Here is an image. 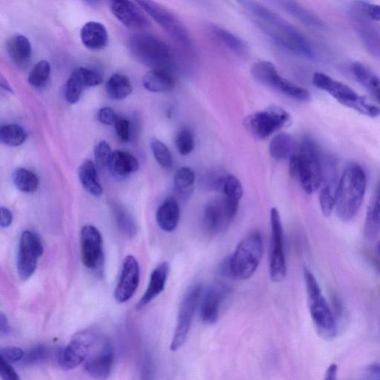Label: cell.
Returning <instances> with one entry per match:
<instances>
[{
  "label": "cell",
  "mask_w": 380,
  "mask_h": 380,
  "mask_svg": "<svg viewBox=\"0 0 380 380\" xmlns=\"http://www.w3.org/2000/svg\"><path fill=\"white\" fill-rule=\"evenodd\" d=\"M142 376L144 380H153L154 376V367L152 361L150 358L145 360V366L142 367Z\"/></svg>",
  "instance_id": "11a10c76"
},
{
  "label": "cell",
  "mask_w": 380,
  "mask_h": 380,
  "mask_svg": "<svg viewBox=\"0 0 380 380\" xmlns=\"http://www.w3.org/2000/svg\"><path fill=\"white\" fill-rule=\"evenodd\" d=\"M95 163L99 168H105L108 166L111 157H112V150L106 141L102 140L94 148Z\"/></svg>",
  "instance_id": "ee69618b"
},
{
  "label": "cell",
  "mask_w": 380,
  "mask_h": 380,
  "mask_svg": "<svg viewBox=\"0 0 380 380\" xmlns=\"http://www.w3.org/2000/svg\"><path fill=\"white\" fill-rule=\"evenodd\" d=\"M43 253V246L40 236L33 231H24L21 237L17 256V270L22 280H28L33 276Z\"/></svg>",
  "instance_id": "8fae6325"
},
{
  "label": "cell",
  "mask_w": 380,
  "mask_h": 380,
  "mask_svg": "<svg viewBox=\"0 0 380 380\" xmlns=\"http://www.w3.org/2000/svg\"><path fill=\"white\" fill-rule=\"evenodd\" d=\"M376 99L380 103V86L372 93Z\"/></svg>",
  "instance_id": "91938a15"
},
{
  "label": "cell",
  "mask_w": 380,
  "mask_h": 380,
  "mask_svg": "<svg viewBox=\"0 0 380 380\" xmlns=\"http://www.w3.org/2000/svg\"><path fill=\"white\" fill-rule=\"evenodd\" d=\"M81 38L88 50L99 51L104 49L108 40V31L101 23L91 21L82 29Z\"/></svg>",
  "instance_id": "d4e9b609"
},
{
  "label": "cell",
  "mask_w": 380,
  "mask_h": 380,
  "mask_svg": "<svg viewBox=\"0 0 380 380\" xmlns=\"http://www.w3.org/2000/svg\"><path fill=\"white\" fill-rule=\"evenodd\" d=\"M114 354L112 346L104 344L101 350L85 363L86 373L95 379L105 380L112 372Z\"/></svg>",
  "instance_id": "44dd1931"
},
{
  "label": "cell",
  "mask_w": 380,
  "mask_h": 380,
  "mask_svg": "<svg viewBox=\"0 0 380 380\" xmlns=\"http://www.w3.org/2000/svg\"><path fill=\"white\" fill-rule=\"evenodd\" d=\"M133 56L147 67L171 69L173 52L170 46L156 36L142 34L133 37L129 42Z\"/></svg>",
  "instance_id": "8992f818"
},
{
  "label": "cell",
  "mask_w": 380,
  "mask_h": 380,
  "mask_svg": "<svg viewBox=\"0 0 380 380\" xmlns=\"http://www.w3.org/2000/svg\"><path fill=\"white\" fill-rule=\"evenodd\" d=\"M195 181L196 174L189 167L179 169L174 177V185H175L177 192L184 198L192 194Z\"/></svg>",
  "instance_id": "8d00e7d4"
},
{
  "label": "cell",
  "mask_w": 380,
  "mask_h": 380,
  "mask_svg": "<svg viewBox=\"0 0 380 380\" xmlns=\"http://www.w3.org/2000/svg\"><path fill=\"white\" fill-rule=\"evenodd\" d=\"M0 375L3 380H21L17 372L11 364L1 359L0 362Z\"/></svg>",
  "instance_id": "681fc988"
},
{
  "label": "cell",
  "mask_w": 380,
  "mask_h": 380,
  "mask_svg": "<svg viewBox=\"0 0 380 380\" xmlns=\"http://www.w3.org/2000/svg\"><path fill=\"white\" fill-rule=\"evenodd\" d=\"M372 264L377 269L378 272H380V261L373 259Z\"/></svg>",
  "instance_id": "94428289"
},
{
  "label": "cell",
  "mask_w": 380,
  "mask_h": 380,
  "mask_svg": "<svg viewBox=\"0 0 380 380\" xmlns=\"http://www.w3.org/2000/svg\"><path fill=\"white\" fill-rule=\"evenodd\" d=\"M50 62L40 60L35 65L28 74V82L30 86L35 88H43L49 81L51 74Z\"/></svg>",
  "instance_id": "f35d334b"
},
{
  "label": "cell",
  "mask_w": 380,
  "mask_h": 380,
  "mask_svg": "<svg viewBox=\"0 0 380 380\" xmlns=\"http://www.w3.org/2000/svg\"><path fill=\"white\" fill-rule=\"evenodd\" d=\"M133 90L128 77L121 74L111 76L106 84V91L110 99L121 101L128 98Z\"/></svg>",
  "instance_id": "836d02e7"
},
{
  "label": "cell",
  "mask_w": 380,
  "mask_h": 380,
  "mask_svg": "<svg viewBox=\"0 0 380 380\" xmlns=\"http://www.w3.org/2000/svg\"><path fill=\"white\" fill-rule=\"evenodd\" d=\"M208 30L213 37L221 44L228 48L233 53L240 55H246L248 47L240 38L231 33L230 31L214 23L208 25Z\"/></svg>",
  "instance_id": "d6a6232c"
},
{
  "label": "cell",
  "mask_w": 380,
  "mask_h": 380,
  "mask_svg": "<svg viewBox=\"0 0 380 380\" xmlns=\"http://www.w3.org/2000/svg\"><path fill=\"white\" fill-rule=\"evenodd\" d=\"M117 117L115 111L109 107L101 108L98 114L99 121L105 125L114 124Z\"/></svg>",
  "instance_id": "f907efd6"
},
{
  "label": "cell",
  "mask_w": 380,
  "mask_h": 380,
  "mask_svg": "<svg viewBox=\"0 0 380 380\" xmlns=\"http://www.w3.org/2000/svg\"><path fill=\"white\" fill-rule=\"evenodd\" d=\"M359 4L366 10L370 18L376 21H380V5L371 4L367 2H359Z\"/></svg>",
  "instance_id": "816d5d0a"
},
{
  "label": "cell",
  "mask_w": 380,
  "mask_h": 380,
  "mask_svg": "<svg viewBox=\"0 0 380 380\" xmlns=\"http://www.w3.org/2000/svg\"><path fill=\"white\" fill-rule=\"evenodd\" d=\"M275 3L306 26L319 30L325 28V23L318 16L299 4L294 1H283V0Z\"/></svg>",
  "instance_id": "f1b7e54d"
},
{
  "label": "cell",
  "mask_w": 380,
  "mask_h": 380,
  "mask_svg": "<svg viewBox=\"0 0 380 380\" xmlns=\"http://www.w3.org/2000/svg\"><path fill=\"white\" fill-rule=\"evenodd\" d=\"M367 380H380V362H374L369 366Z\"/></svg>",
  "instance_id": "db71d44e"
},
{
  "label": "cell",
  "mask_w": 380,
  "mask_h": 380,
  "mask_svg": "<svg viewBox=\"0 0 380 380\" xmlns=\"http://www.w3.org/2000/svg\"><path fill=\"white\" fill-rule=\"evenodd\" d=\"M290 175L298 180L308 194L320 189L323 178V162L315 142L306 138L299 152L290 160Z\"/></svg>",
  "instance_id": "3957f363"
},
{
  "label": "cell",
  "mask_w": 380,
  "mask_h": 380,
  "mask_svg": "<svg viewBox=\"0 0 380 380\" xmlns=\"http://www.w3.org/2000/svg\"><path fill=\"white\" fill-rule=\"evenodd\" d=\"M86 88L80 75L76 69L73 71L66 84L65 97L70 104H75L80 101L83 91Z\"/></svg>",
  "instance_id": "ab89813d"
},
{
  "label": "cell",
  "mask_w": 380,
  "mask_h": 380,
  "mask_svg": "<svg viewBox=\"0 0 380 380\" xmlns=\"http://www.w3.org/2000/svg\"><path fill=\"white\" fill-rule=\"evenodd\" d=\"M142 85L151 92H167L175 86V78H174L171 70L155 69L144 76Z\"/></svg>",
  "instance_id": "83f0119b"
},
{
  "label": "cell",
  "mask_w": 380,
  "mask_h": 380,
  "mask_svg": "<svg viewBox=\"0 0 380 380\" xmlns=\"http://www.w3.org/2000/svg\"><path fill=\"white\" fill-rule=\"evenodd\" d=\"M140 282V267L133 256L124 259L119 281L115 291L118 303L128 302L135 294Z\"/></svg>",
  "instance_id": "2e32d148"
},
{
  "label": "cell",
  "mask_w": 380,
  "mask_h": 380,
  "mask_svg": "<svg viewBox=\"0 0 380 380\" xmlns=\"http://www.w3.org/2000/svg\"><path fill=\"white\" fill-rule=\"evenodd\" d=\"M14 185L20 191L31 194L37 191L40 180L37 174L26 168H18L14 170L12 175Z\"/></svg>",
  "instance_id": "e575fe53"
},
{
  "label": "cell",
  "mask_w": 380,
  "mask_h": 380,
  "mask_svg": "<svg viewBox=\"0 0 380 380\" xmlns=\"http://www.w3.org/2000/svg\"><path fill=\"white\" fill-rule=\"evenodd\" d=\"M116 213L118 223L122 230L128 233L130 235H134L136 228L130 216L121 208H117Z\"/></svg>",
  "instance_id": "c3c4849f"
},
{
  "label": "cell",
  "mask_w": 380,
  "mask_h": 380,
  "mask_svg": "<svg viewBox=\"0 0 380 380\" xmlns=\"http://www.w3.org/2000/svg\"><path fill=\"white\" fill-rule=\"evenodd\" d=\"M150 146L157 162L162 168L170 169L173 165V160L168 147L162 141L155 138L151 140Z\"/></svg>",
  "instance_id": "60d3db41"
},
{
  "label": "cell",
  "mask_w": 380,
  "mask_h": 380,
  "mask_svg": "<svg viewBox=\"0 0 380 380\" xmlns=\"http://www.w3.org/2000/svg\"><path fill=\"white\" fill-rule=\"evenodd\" d=\"M223 192L228 213L232 219L239 211L240 203L243 196L241 182L235 177L228 175L224 182Z\"/></svg>",
  "instance_id": "1f68e13d"
},
{
  "label": "cell",
  "mask_w": 380,
  "mask_h": 380,
  "mask_svg": "<svg viewBox=\"0 0 380 380\" xmlns=\"http://www.w3.org/2000/svg\"><path fill=\"white\" fill-rule=\"evenodd\" d=\"M111 173L118 179H125L139 169V163L132 154L121 150L113 152L108 164Z\"/></svg>",
  "instance_id": "4316f807"
},
{
  "label": "cell",
  "mask_w": 380,
  "mask_h": 380,
  "mask_svg": "<svg viewBox=\"0 0 380 380\" xmlns=\"http://www.w3.org/2000/svg\"><path fill=\"white\" fill-rule=\"evenodd\" d=\"M86 87L99 86L103 83V77L99 72L81 67L77 69Z\"/></svg>",
  "instance_id": "f6af8a7d"
},
{
  "label": "cell",
  "mask_w": 380,
  "mask_h": 380,
  "mask_svg": "<svg viewBox=\"0 0 380 380\" xmlns=\"http://www.w3.org/2000/svg\"><path fill=\"white\" fill-rule=\"evenodd\" d=\"M0 332L1 335H7L10 332V325L6 315L3 313L0 314Z\"/></svg>",
  "instance_id": "6f0895ef"
},
{
  "label": "cell",
  "mask_w": 380,
  "mask_h": 380,
  "mask_svg": "<svg viewBox=\"0 0 380 380\" xmlns=\"http://www.w3.org/2000/svg\"><path fill=\"white\" fill-rule=\"evenodd\" d=\"M298 145L294 138L285 133L276 135L269 145V152L276 161L291 160L297 154Z\"/></svg>",
  "instance_id": "f546056e"
},
{
  "label": "cell",
  "mask_w": 380,
  "mask_h": 380,
  "mask_svg": "<svg viewBox=\"0 0 380 380\" xmlns=\"http://www.w3.org/2000/svg\"><path fill=\"white\" fill-rule=\"evenodd\" d=\"M352 72L356 80L371 93L380 86V79L360 62L354 63Z\"/></svg>",
  "instance_id": "74e56055"
},
{
  "label": "cell",
  "mask_w": 380,
  "mask_h": 380,
  "mask_svg": "<svg viewBox=\"0 0 380 380\" xmlns=\"http://www.w3.org/2000/svg\"><path fill=\"white\" fill-rule=\"evenodd\" d=\"M312 82L316 88L328 92L340 104L348 108L359 97L352 88L332 80L330 77L323 73H314Z\"/></svg>",
  "instance_id": "d6986e66"
},
{
  "label": "cell",
  "mask_w": 380,
  "mask_h": 380,
  "mask_svg": "<svg viewBox=\"0 0 380 380\" xmlns=\"http://www.w3.org/2000/svg\"><path fill=\"white\" fill-rule=\"evenodd\" d=\"M230 293L223 284L213 285L203 294L200 307L201 318L203 323L213 325L219 318L221 306Z\"/></svg>",
  "instance_id": "e0dca14e"
},
{
  "label": "cell",
  "mask_w": 380,
  "mask_h": 380,
  "mask_svg": "<svg viewBox=\"0 0 380 380\" xmlns=\"http://www.w3.org/2000/svg\"><path fill=\"white\" fill-rule=\"evenodd\" d=\"M50 356L49 347L44 345H37L25 353L23 362L27 366H36L46 362Z\"/></svg>",
  "instance_id": "b9f144b4"
},
{
  "label": "cell",
  "mask_w": 380,
  "mask_h": 380,
  "mask_svg": "<svg viewBox=\"0 0 380 380\" xmlns=\"http://www.w3.org/2000/svg\"><path fill=\"white\" fill-rule=\"evenodd\" d=\"M202 295L200 284L194 285L184 295L179 308L177 325L170 345L172 352H177L184 345Z\"/></svg>",
  "instance_id": "30bf717a"
},
{
  "label": "cell",
  "mask_w": 380,
  "mask_h": 380,
  "mask_svg": "<svg viewBox=\"0 0 380 380\" xmlns=\"http://www.w3.org/2000/svg\"><path fill=\"white\" fill-rule=\"evenodd\" d=\"M1 359L9 363L18 362L23 359L25 352L21 347L14 346H6L1 347L0 350Z\"/></svg>",
  "instance_id": "bcb514c9"
},
{
  "label": "cell",
  "mask_w": 380,
  "mask_h": 380,
  "mask_svg": "<svg viewBox=\"0 0 380 380\" xmlns=\"http://www.w3.org/2000/svg\"><path fill=\"white\" fill-rule=\"evenodd\" d=\"M151 17L160 24L166 33L186 50H192L194 44L184 23L167 9L152 1H138Z\"/></svg>",
  "instance_id": "9c48e42d"
},
{
  "label": "cell",
  "mask_w": 380,
  "mask_h": 380,
  "mask_svg": "<svg viewBox=\"0 0 380 380\" xmlns=\"http://www.w3.org/2000/svg\"><path fill=\"white\" fill-rule=\"evenodd\" d=\"M292 123L290 114L280 106L272 105L247 116L246 131L257 140H265L276 131L288 128Z\"/></svg>",
  "instance_id": "52a82bcc"
},
{
  "label": "cell",
  "mask_w": 380,
  "mask_h": 380,
  "mask_svg": "<svg viewBox=\"0 0 380 380\" xmlns=\"http://www.w3.org/2000/svg\"><path fill=\"white\" fill-rule=\"evenodd\" d=\"M380 233V180L371 199L364 226V236L369 241L376 240Z\"/></svg>",
  "instance_id": "484cf974"
},
{
  "label": "cell",
  "mask_w": 380,
  "mask_h": 380,
  "mask_svg": "<svg viewBox=\"0 0 380 380\" xmlns=\"http://www.w3.org/2000/svg\"><path fill=\"white\" fill-rule=\"evenodd\" d=\"M339 183L336 163L332 158H327L323 163V178L319 195L320 208L326 217L335 208Z\"/></svg>",
  "instance_id": "5bb4252c"
},
{
  "label": "cell",
  "mask_w": 380,
  "mask_h": 380,
  "mask_svg": "<svg viewBox=\"0 0 380 380\" xmlns=\"http://www.w3.org/2000/svg\"><path fill=\"white\" fill-rule=\"evenodd\" d=\"M94 341L92 331L77 332L61 353L59 361L67 369H72L81 365L86 359Z\"/></svg>",
  "instance_id": "9a60e30c"
},
{
  "label": "cell",
  "mask_w": 380,
  "mask_h": 380,
  "mask_svg": "<svg viewBox=\"0 0 380 380\" xmlns=\"http://www.w3.org/2000/svg\"><path fill=\"white\" fill-rule=\"evenodd\" d=\"M176 145L179 152L186 156L194 150L195 138L193 132L188 128L181 129L176 138Z\"/></svg>",
  "instance_id": "7bdbcfd3"
},
{
  "label": "cell",
  "mask_w": 380,
  "mask_h": 380,
  "mask_svg": "<svg viewBox=\"0 0 380 380\" xmlns=\"http://www.w3.org/2000/svg\"><path fill=\"white\" fill-rule=\"evenodd\" d=\"M367 176L357 164L348 165L340 179L335 208L338 218L348 223L358 213L367 190Z\"/></svg>",
  "instance_id": "7a4b0ae2"
},
{
  "label": "cell",
  "mask_w": 380,
  "mask_h": 380,
  "mask_svg": "<svg viewBox=\"0 0 380 380\" xmlns=\"http://www.w3.org/2000/svg\"><path fill=\"white\" fill-rule=\"evenodd\" d=\"M271 223L270 276L274 282L279 283L286 277L287 264L284 251L281 217L276 208H273L271 211Z\"/></svg>",
  "instance_id": "7c38bea8"
},
{
  "label": "cell",
  "mask_w": 380,
  "mask_h": 380,
  "mask_svg": "<svg viewBox=\"0 0 380 380\" xmlns=\"http://www.w3.org/2000/svg\"><path fill=\"white\" fill-rule=\"evenodd\" d=\"M250 72L257 82L286 97L300 102H308L311 100V94L307 89L282 77L272 62L258 61L252 65Z\"/></svg>",
  "instance_id": "ba28073f"
},
{
  "label": "cell",
  "mask_w": 380,
  "mask_h": 380,
  "mask_svg": "<svg viewBox=\"0 0 380 380\" xmlns=\"http://www.w3.org/2000/svg\"><path fill=\"white\" fill-rule=\"evenodd\" d=\"M169 272V267L165 262L158 264L154 269L147 289L136 306L138 309L145 308L164 291Z\"/></svg>",
  "instance_id": "7402d4cb"
},
{
  "label": "cell",
  "mask_w": 380,
  "mask_h": 380,
  "mask_svg": "<svg viewBox=\"0 0 380 380\" xmlns=\"http://www.w3.org/2000/svg\"><path fill=\"white\" fill-rule=\"evenodd\" d=\"M109 7L118 20L129 28L142 30L151 26L146 14L133 2L111 1Z\"/></svg>",
  "instance_id": "ac0fdd59"
},
{
  "label": "cell",
  "mask_w": 380,
  "mask_h": 380,
  "mask_svg": "<svg viewBox=\"0 0 380 380\" xmlns=\"http://www.w3.org/2000/svg\"><path fill=\"white\" fill-rule=\"evenodd\" d=\"M232 220L224 198L211 201L205 206L203 225L209 233L216 234L223 231L227 228Z\"/></svg>",
  "instance_id": "ffe728a7"
},
{
  "label": "cell",
  "mask_w": 380,
  "mask_h": 380,
  "mask_svg": "<svg viewBox=\"0 0 380 380\" xmlns=\"http://www.w3.org/2000/svg\"><path fill=\"white\" fill-rule=\"evenodd\" d=\"M304 277L308 298L309 311L316 331L321 338L330 341L337 335V323L320 284L308 268H304Z\"/></svg>",
  "instance_id": "277c9868"
},
{
  "label": "cell",
  "mask_w": 380,
  "mask_h": 380,
  "mask_svg": "<svg viewBox=\"0 0 380 380\" xmlns=\"http://www.w3.org/2000/svg\"><path fill=\"white\" fill-rule=\"evenodd\" d=\"M156 220L158 226L168 233L177 229L180 220V208L174 197L166 199L157 210Z\"/></svg>",
  "instance_id": "cb8c5ba5"
},
{
  "label": "cell",
  "mask_w": 380,
  "mask_h": 380,
  "mask_svg": "<svg viewBox=\"0 0 380 380\" xmlns=\"http://www.w3.org/2000/svg\"><path fill=\"white\" fill-rule=\"evenodd\" d=\"M114 124L117 135L121 140L130 141L132 135L130 121L121 116H118Z\"/></svg>",
  "instance_id": "7dc6e473"
},
{
  "label": "cell",
  "mask_w": 380,
  "mask_h": 380,
  "mask_svg": "<svg viewBox=\"0 0 380 380\" xmlns=\"http://www.w3.org/2000/svg\"><path fill=\"white\" fill-rule=\"evenodd\" d=\"M0 213H1V221H0V226H1L2 228H9L11 225L13 219L12 212L7 208L1 207V209H0Z\"/></svg>",
  "instance_id": "f5cc1de1"
},
{
  "label": "cell",
  "mask_w": 380,
  "mask_h": 380,
  "mask_svg": "<svg viewBox=\"0 0 380 380\" xmlns=\"http://www.w3.org/2000/svg\"><path fill=\"white\" fill-rule=\"evenodd\" d=\"M82 260L84 266L96 270L104 263L103 239L93 225H85L81 231Z\"/></svg>",
  "instance_id": "4fadbf2b"
},
{
  "label": "cell",
  "mask_w": 380,
  "mask_h": 380,
  "mask_svg": "<svg viewBox=\"0 0 380 380\" xmlns=\"http://www.w3.org/2000/svg\"><path fill=\"white\" fill-rule=\"evenodd\" d=\"M337 371L336 364H331L326 370L324 380H337Z\"/></svg>",
  "instance_id": "9f6ffc18"
},
{
  "label": "cell",
  "mask_w": 380,
  "mask_h": 380,
  "mask_svg": "<svg viewBox=\"0 0 380 380\" xmlns=\"http://www.w3.org/2000/svg\"><path fill=\"white\" fill-rule=\"evenodd\" d=\"M0 85H1V88L11 94H13V90L11 88L10 84L8 82L7 79H6L4 76H1V79H0Z\"/></svg>",
  "instance_id": "680465c9"
},
{
  "label": "cell",
  "mask_w": 380,
  "mask_h": 380,
  "mask_svg": "<svg viewBox=\"0 0 380 380\" xmlns=\"http://www.w3.org/2000/svg\"><path fill=\"white\" fill-rule=\"evenodd\" d=\"M27 138V132L20 125L6 124L0 128V140L8 147H16L21 146Z\"/></svg>",
  "instance_id": "d590c367"
},
{
  "label": "cell",
  "mask_w": 380,
  "mask_h": 380,
  "mask_svg": "<svg viewBox=\"0 0 380 380\" xmlns=\"http://www.w3.org/2000/svg\"><path fill=\"white\" fill-rule=\"evenodd\" d=\"M6 51L13 65L20 69L26 67L33 56L30 43L23 35L11 37L7 41Z\"/></svg>",
  "instance_id": "603a6c76"
},
{
  "label": "cell",
  "mask_w": 380,
  "mask_h": 380,
  "mask_svg": "<svg viewBox=\"0 0 380 380\" xmlns=\"http://www.w3.org/2000/svg\"><path fill=\"white\" fill-rule=\"evenodd\" d=\"M96 166L91 160L85 161L79 168L78 177L87 193L95 197H99L103 194L104 189L100 182Z\"/></svg>",
  "instance_id": "4dcf8cb0"
},
{
  "label": "cell",
  "mask_w": 380,
  "mask_h": 380,
  "mask_svg": "<svg viewBox=\"0 0 380 380\" xmlns=\"http://www.w3.org/2000/svg\"><path fill=\"white\" fill-rule=\"evenodd\" d=\"M263 255V240L258 231L246 235L228 259L233 279L247 280L257 270Z\"/></svg>",
  "instance_id": "5b68a950"
},
{
  "label": "cell",
  "mask_w": 380,
  "mask_h": 380,
  "mask_svg": "<svg viewBox=\"0 0 380 380\" xmlns=\"http://www.w3.org/2000/svg\"><path fill=\"white\" fill-rule=\"evenodd\" d=\"M376 248H377V252L380 256V242L378 243Z\"/></svg>",
  "instance_id": "6125c7cd"
},
{
  "label": "cell",
  "mask_w": 380,
  "mask_h": 380,
  "mask_svg": "<svg viewBox=\"0 0 380 380\" xmlns=\"http://www.w3.org/2000/svg\"><path fill=\"white\" fill-rule=\"evenodd\" d=\"M239 3L259 21L261 29L279 45L308 58L314 57L309 41L280 15L257 2L247 0Z\"/></svg>",
  "instance_id": "6da1fadb"
}]
</instances>
